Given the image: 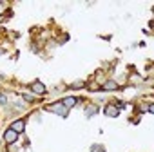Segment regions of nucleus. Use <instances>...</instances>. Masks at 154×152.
<instances>
[{
    "label": "nucleus",
    "instance_id": "obj_9",
    "mask_svg": "<svg viewBox=\"0 0 154 152\" xmlns=\"http://www.w3.org/2000/svg\"><path fill=\"white\" fill-rule=\"evenodd\" d=\"M94 112H96V109H94V107H92V105L85 109V114H87V116H94Z\"/></svg>",
    "mask_w": 154,
    "mask_h": 152
},
{
    "label": "nucleus",
    "instance_id": "obj_5",
    "mask_svg": "<svg viewBox=\"0 0 154 152\" xmlns=\"http://www.w3.org/2000/svg\"><path fill=\"white\" fill-rule=\"evenodd\" d=\"M76 102H78L76 98H65V100L62 102V103H64V107H67V109H69V107H75V105H76Z\"/></svg>",
    "mask_w": 154,
    "mask_h": 152
},
{
    "label": "nucleus",
    "instance_id": "obj_3",
    "mask_svg": "<svg viewBox=\"0 0 154 152\" xmlns=\"http://www.w3.org/2000/svg\"><path fill=\"white\" fill-rule=\"evenodd\" d=\"M105 114L111 116V118H116V116H118V109H116L114 105H109V107L105 109Z\"/></svg>",
    "mask_w": 154,
    "mask_h": 152
},
{
    "label": "nucleus",
    "instance_id": "obj_1",
    "mask_svg": "<svg viewBox=\"0 0 154 152\" xmlns=\"http://www.w3.org/2000/svg\"><path fill=\"white\" fill-rule=\"evenodd\" d=\"M49 111H53L55 114H60V116H67V107H64V103H55V105H51Z\"/></svg>",
    "mask_w": 154,
    "mask_h": 152
},
{
    "label": "nucleus",
    "instance_id": "obj_4",
    "mask_svg": "<svg viewBox=\"0 0 154 152\" xmlns=\"http://www.w3.org/2000/svg\"><path fill=\"white\" fill-rule=\"evenodd\" d=\"M31 89H33V92H38V94H42L44 91H45V87L40 83V82H36V83H33V87H31Z\"/></svg>",
    "mask_w": 154,
    "mask_h": 152
},
{
    "label": "nucleus",
    "instance_id": "obj_7",
    "mask_svg": "<svg viewBox=\"0 0 154 152\" xmlns=\"http://www.w3.org/2000/svg\"><path fill=\"white\" fill-rule=\"evenodd\" d=\"M104 89H105V91H114V89H118V83H116V82H107V83L104 85Z\"/></svg>",
    "mask_w": 154,
    "mask_h": 152
},
{
    "label": "nucleus",
    "instance_id": "obj_8",
    "mask_svg": "<svg viewBox=\"0 0 154 152\" xmlns=\"http://www.w3.org/2000/svg\"><path fill=\"white\" fill-rule=\"evenodd\" d=\"M91 152H105V150H104V147H101V145H92V147H91Z\"/></svg>",
    "mask_w": 154,
    "mask_h": 152
},
{
    "label": "nucleus",
    "instance_id": "obj_6",
    "mask_svg": "<svg viewBox=\"0 0 154 152\" xmlns=\"http://www.w3.org/2000/svg\"><path fill=\"white\" fill-rule=\"evenodd\" d=\"M13 130H15V132H22V130H24V121H20V119H18V121H15L13 123V127H11Z\"/></svg>",
    "mask_w": 154,
    "mask_h": 152
},
{
    "label": "nucleus",
    "instance_id": "obj_10",
    "mask_svg": "<svg viewBox=\"0 0 154 152\" xmlns=\"http://www.w3.org/2000/svg\"><path fill=\"white\" fill-rule=\"evenodd\" d=\"M73 87H75V89H80V87H84V83L78 82V83H73Z\"/></svg>",
    "mask_w": 154,
    "mask_h": 152
},
{
    "label": "nucleus",
    "instance_id": "obj_11",
    "mask_svg": "<svg viewBox=\"0 0 154 152\" xmlns=\"http://www.w3.org/2000/svg\"><path fill=\"white\" fill-rule=\"evenodd\" d=\"M6 102H7V98L6 96H0V103H6Z\"/></svg>",
    "mask_w": 154,
    "mask_h": 152
},
{
    "label": "nucleus",
    "instance_id": "obj_2",
    "mask_svg": "<svg viewBox=\"0 0 154 152\" xmlns=\"http://www.w3.org/2000/svg\"><path fill=\"white\" fill-rule=\"evenodd\" d=\"M16 134H18V132H15L13 129H9V130H6V134H4V139L7 141V143H13V141L16 139Z\"/></svg>",
    "mask_w": 154,
    "mask_h": 152
}]
</instances>
